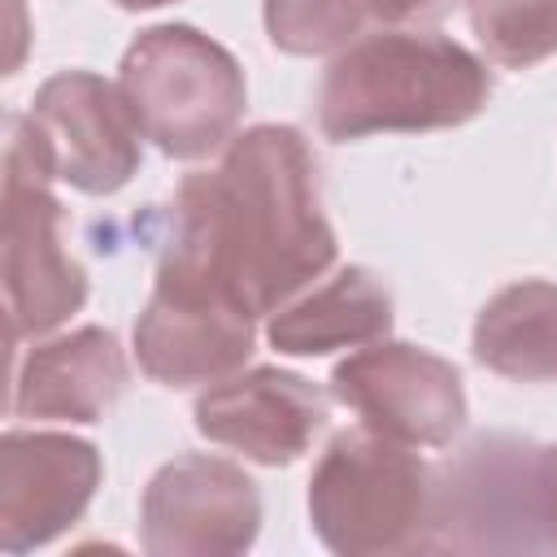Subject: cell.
I'll return each instance as SVG.
<instances>
[{"label":"cell","instance_id":"6da1fadb","mask_svg":"<svg viewBox=\"0 0 557 557\" xmlns=\"http://www.w3.org/2000/svg\"><path fill=\"white\" fill-rule=\"evenodd\" d=\"M165 265L218 278L252 318L283 309L335 261L318 161L296 126L235 135L218 170L187 174L170 205Z\"/></svg>","mask_w":557,"mask_h":557},{"label":"cell","instance_id":"7a4b0ae2","mask_svg":"<svg viewBox=\"0 0 557 557\" xmlns=\"http://www.w3.org/2000/svg\"><path fill=\"white\" fill-rule=\"evenodd\" d=\"M487 96V65L457 39L379 30L348 44L326 65L318 87V126L339 144L387 131H444L479 117Z\"/></svg>","mask_w":557,"mask_h":557},{"label":"cell","instance_id":"3957f363","mask_svg":"<svg viewBox=\"0 0 557 557\" xmlns=\"http://www.w3.org/2000/svg\"><path fill=\"white\" fill-rule=\"evenodd\" d=\"M309 522L331 553L379 557L426 548L431 466L374 426L339 431L309 474Z\"/></svg>","mask_w":557,"mask_h":557},{"label":"cell","instance_id":"277c9868","mask_svg":"<svg viewBox=\"0 0 557 557\" xmlns=\"http://www.w3.org/2000/svg\"><path fill=\"white\" fill-rule=\"evenodd\" d=\"M57 161L30 113L9 117L4 144V231L0 278L9 344L57 331L87 300V274L65 248V209L52 196Z\"/></svg>","mask_w":557,"mask_h":557},{"label":"cell","instance_id":"5b68a950","mask_svg":"<svg viewBox=\"0 0 557 557\" xmlns=\"http://www.w3.org/2000/svg\"><path fill=\"white\" fill-rule=\"evenodd\" d=\"M122 91L144 135L174 161L218 152L248 104L239 61L183 22L148 26L122 57Z\"/></svg>","mask_w":557,"mask_h":557},{"label":"cell","instance_id":"8992f818","mask_svg":"<svg viewBox=\"0 0 557 557\" xmlns=\"http://www.w3.org/2000/svg\"><path fill=\"white\" fill-rule=\"evenodd\" d=\"M426 548L540 553L557 548L544 448L522 435H474L431 474Z\"/></svg>","mask_w":557,"mask_h":557},{"label":"cell","instance_id":"52a82bcc","mask_svg":"<svg viewBox=\"0 0 557 557\" xmlns=\"http://www.w3.org/2000/svg\"><path fill=\"white\" fill-rule=\"evenodd\" d=\"M261 531V492L244 466L209 453L165 461L139 500V544L152 557H231Z\"/></svg>","mask_w":557,"mask_h":557},{"label":"cell","instance_id":"ba28073f","mask_svg":"<svg viewBox=\"0 0 557 557\" xmlns=\"http://www.w3.org/2000/svg\"><path fill=\"white\" fill-rule=\"evenodd\" d=\"M331 396L357 409L366 426L413 448H444L466 426L457 366L400 339H374L348 352L331 370Z\"/></svg>","mask_w":557,"mask_h":557},{"label":"cell","instance_id":"9c48e42d","mask_svg":"<svg viewBox=\"0 0 557 557\" xmlns=\"http://www.w3.org/2000/svg\"><path fill=\"white\" fill-rule=\"evenodd\" d=\"M257 344V318L218 283L157 270L152 296L135 322V361L165 387L218 383L235 374Z\"/></svg>","mask_w":557,"mask_h":557},{"label":"cell","instance_id":"30bf717a","mask_svg":"<svg viewBox=\"0 0 557 557\" xmlns=\"http://www.w3.org/2000/svg\"><path fill=\"white\" fill-rule=\"evenodd\" d=\"M30 117L52 148L57 178L87 196H113L139 170L144 126L122 83L91 70H61L35 91Z\"/></svg>","mask_w":557,"mask_h":557},{"label":"cell","instance_id":"8fae6325","mask_svg":"<svg viewBox=\"0 0 557 557\" xmlns=\"http://www.w3.org/2000/svg\"><path fill=\"white\" fill-rule=\"evenodd\" d=\"M100 453L91 440L61 431H9L0 440V548L30 553L70 531L96 487Z\"/></svg>","mask_w":557,"mask_h":557},{"label":"cell","instance_id":"7c38bea8","mask_svg":"<svg viewBox=\"0 0 557 557\" xmlns=\"http://www.w3.org/2000/svg\"><path fill=\"white\" fill-rule=\"evenodd\" d=\"M322 426V387L278 366L235 370L196 396V431L261 466H292Z\"/></svg>","mask_w":557,"mask_h":557},{"label":"cell","instance_id":"4fadbf2b","mask_svg":"<svg viewBox=\"0 0 557 557\" xmlns=\"http://www.w3.org/2000/svg\"><path fill=\"white\" fill-rule=\"evenodd\" d=\"M126 387V352L113 331L78 326L35 344L13 379V413L44 422H100Z\"/></svg>","mask_w":557,"mask_h":557},{"label":"cell","instance_id":"5bb4252c","mask_svg":"<svg viewBox=\"0 0 557 557\" xmlns=\"http://www.w3.org/2000/svg\"><path fill=\"white\" fill-rule=\"evenodd\" d=\"M392 331V292L379 274L348 265L300 300L270 313L265 339L283 357H322L335 348H366Z\"/></svg>","mask_w":557,"mask_h":557},{"label":"cell","instance_id":"9a60e30c","mask_svg":"<svg viewBox=\"0 0 557 557\" xmlns=\"http://www.w3.org/2000/svg\"><path fill=\"white\" fill-rule=\"evenodd\" d=\"M474 361L513 383L557 379V283L518 278L474 318Z\"/></svg>","mask_w":557,"mask_h":557},{"label":"cell","instance_id":"2e32d148","mask_svg":"<svg viewBox=\"0 0 557 557\" xmlns=\"http://www.w3.org/2000/svg\"><path fill=\"white\" fill-rule=\"evenodd\" d=\"M470 26L505 70H531L557 52V0H466Z\"/></svg>","mask_w":557,"mask_h":557},{"label":"cell","instance_id":"e0dca14e","mask_svg":"<svg viewBox=\"0 0 557 557\" xmlns=\"http://www.w3.org/2000/svg\"><path fill=\"white\" fill-rule=\"evenodd\" d=\"M374 0H265V35L292 57H326L357 44Z\"/></svg>","mask_w":557,"mask_h":557},{"label":"cell","instance_id":"ac0fdd59","mask_svg":"<svg viewBox=\"0 0 557 557\" xmlns=\"http://www.w3.org/2000/svg\"><path fill=\"white\" fill-rule=\"evenodd\" d=\"M466 0H374V17L400 26V22H444Z\"/></svg>","mask_w":557,"mask_h":557},{"label":"cell","instance_id":"d6986e66","mask_svg":"<svg viewBox=\"0 0 557 557\" xmlns=\"http://www.w3.org/2000/svg\"><path fill=\"white\" fill-rule=\"evenodd\" d=\"M544 474H548V509H553V531H557V444L544 448Z\"/></svg>","mask_w":557,"mask_h":557},{"label":"cell","instance_id":"ffe728a7","mask_svg":"<svg viewBox=\"0 0 557 557\" xmlns=\"http://www.w3.org/2000/svg\"><path fill=\"white\" fill-rule=\"evenodd\" d=\"M117 9H161V4H170V0H113Z\"/></svg>","mask_w":557,"mask_h":557}]
</instances>
